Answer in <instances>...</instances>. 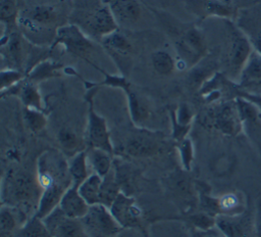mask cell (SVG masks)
<instances>
[{"label":"cell","mask_w":261,"mask_h":237,"mask_svg":"<svg viewBox=\"0 0 261 237\" xmlns=\"http://www.w3.org/2000/svg\"><path fill=\"white\" fill-rule=\"evenodd\" d=\"M242 120L243 132L255 143L261 154V110L253 100L246 97L236 98Z\"/></svg>","instance_id":"cell-15"},{"label":"cell","mask_w":261,"mask_h":237,"mask_svg":"<svg viewBox=\"0 0 261 237\" xmlns=\"http://www.w3.org/2000/svg\"><path fill=\"white\" fill-rule=\"evenodd\" d=\"M228 35V67L233 78L239 79L254 47L246 34L230 19H225Z\"/></svg>","instance_id":"cell-10"},{"label":"cell","mask_w":261,"mask_h":237,"mask_svg":"<svg viewBox=\"0 0 261 237\" xmlns=\"http://www.w3.org/2000/svg\"><path fill=\"white\" fill-rule=\"evenodd\" d=\"M90 205L83 198L79 191V187L71 185L63 194L59 208L69 218L82 219L89 210Z\"/></svg>","instance_id":"cell-24"},{"label":"cell","mask_w":261,"mask_h":237,"mask_svg":"<svg viewBox=\"0 0 261 237\" xmlns=\"http://www.w3.org/2000/svg\"><path fill=\"white\" fill-rule=\"evenodd\" d=\"M171 124V138L175 143L188 137L191 130L195 112L188 103H180L175 109L169 111Z\"/></svg>","instance_id":"cell-22"},{"label":"cell","mask_w":261,"mask_h":237,"mask_svg":"<svg viewBox=\"0 0 261 237\" xmlns=\"http://www.w3.org/2000/svg\"><path fill=\"white\" fill-rule=\"evenodd\" d=\"M255 228L256 237H261V196L258 198L255 205Z\"/></svg>","instance_id":"cell-43"},{"label":"cell","mask_w":261,"mask_h":237,"mask_svg":"<svg viewBox=\"0 0 261 237\" xmlns=\"http://www.w3.org/2000/svg\"><path fill=\"white\" fill-rule=\"evenodd\" d=\"M166 148L164 135L144 127H136L123 142L115 147V154L127 158H147L158 155Z\"/></svg>","instance_id":"cell-2"},{"label":"cell","mask_w":261,"mask_h":237,"mask_svg":"<svg viewBox=\"0 0 261 237\" xmlns=\"http://www.w3.org/2000/svg\"><path fill=\"white\" fill-rule=\"evenodd\" d=\"M192 237H225V235L215 226L214 228L205 231L194 230L192 233Z\"/></svg>","instance_id":"cell-42"},{"label":"cell","mask_w":261,"mask_h":237,"mask_svg":"<svg viewBox=\"0 0 261 237\" xmlns=\"http://www.w3.org/2000/svg\"><path fill=\"white\" fill-rule=\"evenodd\" d=\"M165 220H174V221H184L186 223H188L194 230H198V231H205V230H209L211 228H214L216 226V217L202 211V210H195L186 215H181L177 218H169V219H165Z\"/></svg>","instance_id":"cell-32"},{"label":"cell","mask_w":261,"mask_h":237,"mask_svg":"<svg viewBox=\"0 0 261 237\" xmlns=\"http://www.w3.org/2000/svg\"><path fill=\"white\" fill-rule=\"evenodd\" d=\"M185 170L171 172L162 179L163 187L181 215L198 209L199 197L196 180Z\"/></svg>","instance_id":"cell-3"},{"label":"cell","mask_w":261,"mask_h":237,"mask_svg":"<svg viewBox=\"0 0 261 237\" xmlns=\"http://www.w3.org/2000/svg\"><path fill=\"white\" fill-rule=\"evenodd\" d=\"M99 88L88 87L86 101L88 103V117L85 131L86 148H99L115 155V146L111 140L106 120L94 107V96Z\"/></svg>","instance_id":"cell-5"},{"label":"cell","mask_w":261,"mask_h":237,"mask_svg":"<svg viewBox=\"0 0 261 237\" xmlns=\"http://www.w3.org/2000/svg\"><path fill=\"white\" fill-rule=\"evenodd\" d=\"M113 172L122 193L134 196L142 184V172L126 158L114 156Z\"/></svg>","instance_id":"cell-16"},{"label":"cell","mask_w":261,"mask_h":237,"mask_svg":"<svg viewBox=\"0 0 261 237\" xmlns=\"http://www.w3.org/2000/svg\"><path fill=\"white\" fill-rule=\"evenodd\" d=\"M206 57L204 58V62H202V59L194 65L189 75V83L195 89L200 90L202 85L217 73V63L212 59H207Z\"/></svg>","instance_id":"cell-30"},{"label":"cell","mask_w":261,"mask_h":237,"mask_svg":"<svg viewBox=\"0 0 261 237\" xmlns=\"http://www.w3.org/2000/svg\"><path fill=\"white\" fill-rule=\"evenodd\" d=\"M23 122L31 132L39 133L46 127L47 116L43 110L24 107Z\"/></svg>","instance_id":"cell-38"},{"label":"cell","mask_w":261,"mask_h":237,"mask_svg":"<svg viewBox=\"0 0 261 237\" xmlns=\"http://www.w3.org/2000/svg\"><path fill=\"white\" fill-rule=\"evenodd\" d=\"M152 65L155 72L161 76H169L175 69V61L173 57L164 50H158L152 53Z\"/></svg>","instance_id":"cell-36"},{"label":"cell","mask_w":261,"mask_h":237,"mask_svg":"<svg viewBox=\"0 0 261 237\" xmlns=\"http://www.w3.org/2000/svg\"><path fill=\"white\" fill-rule=\"evenodd\" d=\"M18 16L16 0H1L0 19L7 30L17 25Z\"/></svg>","instance_id":"cell-40"},{"label":"cell","mask_w":261,"mask_h":237,"mask_svg":"<svg viewBox=\"0 0 261 237\" xmlns=\"http://www.w3.org/2000/svg\"><path fill=\"white\" fill-rule=\"evenodd\" d=\"M109 7L117 22H135L141 15V5L138 0H112Z\"/></svg>","instance_id":"cell-26"},{"label":"cell","mask_w":261,"mask_h":237,"mask_svg":"<svg viewBox=\"0 0 261 237\" xmlns=\"http://www.w3.org/2000/svg\"><path fill=\"white\" fill-rule=\"evenodd\" d=\"M51 237H90L81 219L67 217L59 206L43 219Z\"/></svg>","instance_id":"cell-14"},{"label":"cell","mask_w":261,"mask_h":237,"mask_svg":"<svg viewBox=\"0 0 261 237\" xmlns=\"http://www.w3.org/2000/svg\"><path fill=\"white\" fill-rule=\"evenodd\" d=\"M31 21L42 27L44 29L52 30V26L55 23L57 19V13L52 6L40 5L35 6L24 15Z\"/></svg>","instance_id":"cell-34"},{"label":"cell","mask_w":261,"mask_h":237,"mask_svg":"<svg viewBox=\"0 0 261 237\" xmlns=\"http://www.w3.org/2000/svg\"><path fill=\"white\" fill-rule=\"evenodd\" d=\"M42 189L36 175L22 169L11 168L3 174L1 203L17 207L30 217L35 216Z\"/></svg>","instance_id":"cell-1"},{"label":"cell","mask_w":261,"mask_h":237,"mask_svg":"<svg viewBox=\"0 0 261 237\" xmlns=\"http://www.w3.org/2000/svg\"><path fill=\"white\" fill-rule=\"evenodd\" d=\"M216 227L225 237H256L255 208L233 216H217Z\"/></svg>","instance_id":"cell-13"},{"label":"cell","mask_w":261,"mask_h":237,"mask_svg":"<svg viewBox=\"0 0 261 237\" xmlns=\"http://www.w3.org/2000/svg\"><path fill=\"white\" fill-rule=\"evenodd\" d=\"M175 49L186 65L193 67L208 55V46L204 34L192 26L185 29L175 40Z\"/></svg>","instance_id":"cell-11"},{"label":"cell","mask_w":261,"mask_h":237,"mask_svg":"<svg viewBox=\"0 0 261 237\" xmlns=\"http://www.w3.org/2000/svg\"><path fill=\"white\" fill-rule=\"evenodd\" d=\"M57 141L63 153L68 155V157L86 149L83 148L86 147L85 140H82L70 128L60 129L57 134Z\"/></svg>","instance_id":"cell-31"},{"label":"cell","mask_w":261,"mask_h":237,"mask_svg":"<svg viewBox=\"0 0 261 237\" xmlns=\"http://www.w3.org/2000/svg\"><path fill=\"white\" fill-rule=\"evenodd\" d=\"M56 45L63 46L71 55L92 63L90 56L95 51L96 46L93 40L77 25L71 22L59 27L56 30V36L50 49H53Z\"/></svg>","instance_id":"cell-8"},{"label":"cell","mask_w":261,"mask_h":237,"mask_svg":"<svg viewBox=\"0 0 261 237\" xmlns=\"http://www.w3.org/2000/svg\"><path fill=\"white\" fill-rule=\"evenodd\" d=\"M12 237H51L43 220L36 216L31 217Z\"/></svg>","instance_id":"cell-37"},{"label":"cell","mask_w":261,"mask_h":237,"mask_svg":"<svg viewBox=\"0 0 261 237\" xmlns=\"http://www.w3.org/2000/svg\"><path fill=\"white\" fill-rule=\"evenodd\" d=\"M127 101L129 117L135 127H144L151 115V106L148 98L127 81L122 89Z\"/></svg>","instance_id":"cell-19"},{"label":"cell","mask_w":261,"mask_h":237,"mask_svg":"<svg viewBox=\"0 0 261 237\" xmlns=\"http://www.w3.org/2000/svg\"><path fill=\"white\" fill-rule=\"evenodd\" d=\"M186 9L200 19L220 17L230 19L234 15L233 7L223 0H186Z\"/></svg>","instance_id":"cell-17"},{"label":"cell","mask_w":261,"mask_h":237,"mask_svg":"<svg viewBox=\"0 0 261 237\" xmlns=\"http://www.w3.org/2000/svg\"><path fill=\"white\" fill-rule=\"evenodd\" d=\"M64 68L63 64L60 62L53 61L51 59H44L38 62L32 67V69L27 74L25 78L33 82L38 83L41 81L49 80L55 77L61 76V70Z\"/></svg>","instance_id":"cell-28"},{"label":"cell","mask_w":261,"mask_h":237,"mask_svg":"<svg viewBox=\"0 0 261 237\" xmlns=\"http://www.w3.org/2000/svg\"><path fill=\"white\" fill-rule=\"evenodd\" d=\"M238 85L246 93L261 95V54L255 49L242 69Z\"/></svg>","instance_id":"cell-20"},{"label":"cell","mask_w":261,"mask_h":237,"mask_svg":"<svg viewBox=\"0 0 261 237\" xmlns=\"http://www.w3.org/2000/svg\"><path fill=\"white\" fill-rule=\"evenodd\" d=\"M81 221L90 237H118L124 230L110 209L100 203L91 205Z\"/></svg>","instance_id":"cell-9"},{"label":"cell","mask_w":261,"mask_h":237,"mask_svg":"<svg viewBox=\"0 0 261 237\" xmlns=\"http://www.w3.org/2000/svg\"><path fill=\"white\" fill-rule=\"evenodd\" d=\"M0 77H1L0 90H1V92H3L5 90L13 87L14 85L19 83L23 79H25V74L18 69H15V68L6 67V68L1 69Z\"/></svg>","instance_id":"cell-41"},{"label":"cell","mask_w":261,"mask_h":237,"mask_svg":"<svg viewBox=\"0 0 261 237\" xmlns=\"http://www.w3.org/2000/svg\"><path fill=\"white\" fill-rule=\"evenodd\" d=\"M31 217L23 210L1 204L0 208V237H12Z\"/></svg>","instance_id":"cell-23"},{"label":"cell","mask_w":261,"mask_h":237,"mask_svg":"<svg viewBox=\"0 0 261 237\" xmlns=\"http://www.w3.org/2000/svg\"><path fill=\"white\" fill-rule=\"evenodd\" d=\"M103 178L92 173L80 186L79 191L87 203L91 205L100 203V190Z\"/></svg>","instance_id":"cell-33"},{"label":"cell","mask_w":261,"mask_h":237,"mask_svg":"<svg viewBox=\"0 0 261 237\" xmlns=\"http://www.w3.org/2000/svg\"><path fill=\"white\" fill-rule=\"evenodd\" d=\"M36 177L42 190L72 185L68 171V159L56 150H46L39 155Z\"/></svg>","instance_id":"cell-4"},{"label":"cell","mask_w":261,"mask_h":237,"mask_svg":"<svg viewBox=\"0 0 261 237\" xmlns=\"http://www.w3.org/2000/svg\"><path fill=\"white\" fill-rule=\"evenodd\" d=\"M112 216L124 230H136L144 237H149V222L143 208L137 203L135 196L122 192L109 207Z\"/></svg>","instance_id":"cell-6"},{"label":"cell","mask_w":261,"mask_h":237,"mask_svg":"<svg viewBox=\"0 0 261 237\" xmlns=\"http://www.w3.org/2000/svg\"><path fill=\"white\" fill-rule=\"evenodd\" d=\"M120 192L121 190L115 179L112 168V170L105 177H103L100 190V204H103L109 208Z\"/></svg>","instance_id":"cell-35"},{"label":"cell","mask_w":261,"mask_h":237,"mask_svg":"<svg viewBox=\"0 0 261 237\" xmlns=\"http://www.w3.org/2000/svg\"><path fill=\"white\" fill-rule=\"evenodd\" d=\"M101 43L107 53L116 62L121 75L126 76L130 64V52L133 46L130 42L118 31L106 36L101 40Z\"/></svg>","instance_id":"cell-18"},{"label":"cell","mask_w":261,"mask_h":237,"mask_svg":"<svg viewBox=\"0 0 261 237\" xmlns=\"http://www.w3.org/2000/svg\"><path fill=\"white\" fill-rule=\"evenodd\" d=\"M88 162L93 173L105 177L113 168L114 154L99 148H86Z\"/></svg>","instance_id":"cell-27"},{"label":"cell","mask_w":261,"mask_h":237,"mask_svg":"<svg viewBox=\"0 0 261 237\" xmlns=\"http://www.w3.org/2000/svg\"><path fill=\"white\" fill-rule=\"evenodd\" d=\"M87 151L82 150L68 158V171L72 185L79 187L92 173H90Z\"/></svg>","instance_id":"cell-29"},{"label":"cell","mask_w":261,"mask_h":237,"mask_svg":"<svg viewBox=\"0 0 261 237\" xmlns=\"http://www.w3.org/2000/svg\"><path fill=\"white\" fill-rule=\"evenodd\" d=\"M89 37L99 39L100 42L106 36L118 31L116 21L109 6H101L86 12L80 27Z\"/></svg>","instance_id":"cell-12"},{"label":"cell","mask_w":261,"mask_h":237,"mask_svg":"<svg viewBox=\"0 0 261 237\" xmlns=\"http://www.w3.org/2000/svg\"><path fill=\"white\" fill-rule=\"evenodd\" d=\"M175 147L179 155L181 169L187 172H191L195 159V147L192 139L187 137L184 140L177 142Z\"/></svg>","instance_id":"cell-39"},{"label":"cell","mask_w":261,"mask_h":237,"mask_svg":"<svg viewBox=\"0 0 261 237\" xmlns=\"http://www.w3.org/2000/svg\"><path fill=\"white\" fill-rule=\"evenodd\" d=\"M218 216H233L248 208L247 197L241 191H229L217 196Z\"/></svg>","instance_id":"cell-25"},{"label":"cell","mask_w":261,"mask_h":237,"mask_svg":"<svg viewBox=\"0 0 261 237\" xmlns=\"http://www.w3.org/2000/svg\"><path fill=\"white\" fill-rule=\"evenodd\" d=\"M1 96H16L19 98L24 107L45 111L43 98L37 84L29 81L27 78L13 87L1 92Z\"/></svg>","instance_id":"cell-21"},{"label":"cell","mask_w":261,"mask_h":237,"mask_svg":"<svg viewBox=\"0 0 261 237\" xmlns=\"http://www.w3.org/2000/svg\"><path fill=\"white\" fill-rule=\"evenodd\" d=\"M204 121L206 126L225 136L233 137L243 132L242 120L236 99L215 103L208 109Z\"/></svg>","instance_id":"cell-7"}]
</instances>
